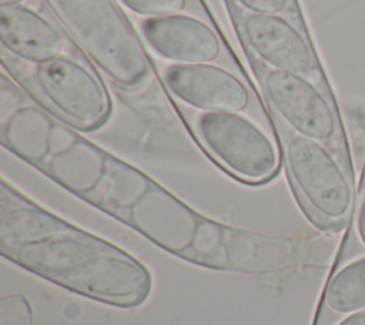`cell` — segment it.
Here are the masks:
<instances>
[{
    "instance_id": "9",
    "label": "cell",
    "mask_w": 365,
    "mask_h": 325,
    "mask_svg": "<svg viewBox=\"0 0 365 325\" xmlns=\"http://www.w3.org/2000/svg\"><path fill=\"white\" fill-rule=\"evenodd\" d=\"M140 30L150 48L173 64L212 63L221 54V43L214 29L191 14L147 17Z\"/></svg>"
},
{
    "instance_id": "7",
    "label": "cell",
    "mask_w": 365,
    "mask_h": 325,
    "mask_svg": "<svg viewBox=\"0 0 365 325\" xmlns=\"http://www.w3.org/2000/svg\"><path fill=\"white\" fill-rule=\"evenodd\" d=\"M264 90L274 111L295 134L321 143L335 138V111L322 91L304 74L271 68L264 77Z\"/></svg>"
},
{
    "instance_id": "1",
    "label": "cell",
    "mask_w": 365,
    "mask_h": 325,
    "mask_svg": "<svg viewBox=\"0 0 365 325\" xmlns=\"http://www.w3.org/2000/svg\"><path fill=\"white\" fill-rule=\"evenodd\" d=\"M0 254L68 291L115 306L141 305L153 287L148 268L130 252L38 207L6 181Z\"/></svg>"
},
{
    "instance_id": "5",
    "label": "cell",
    "mask_w": 365,
    "mask_h": 325,
    "mask_svg": "<svg viewBox=\"0 0 365 325\" xmlns=\"http://www.w3.org/2000/svg\"><path fill=\"white\" fill-rule=\"evenodd\" d=\"M285 162L299 197L319 222L334 225L346 218L352 185L325 143L294 133L285 143Z\"/></svg>"
},
{
    "instance_id": "10",
    "label": "cell",
    "mask_w": 365,
    "mask_h": 325,
    "mask_svg": "<svg viewBox=\"0 0 365 325\" xmlns=\"http://www.w3.org/2000/svg\"><path fill=\"white\" fill-rule=\"evenodd\" d=\"M244 34L254 53L274 70L304 74L314 67L307 38L279 14L250 13L244 20Z\"/></svg>"
},
{
    "instance_id": "18",
    "label": "cell",
    "mask_w": 365,
    "mask_h": 325,
    "mask_svg": "<svg viewBox=\"0 0 365 325\" xmlns=\"http://www.w3.org/2000/svg\"><path fill=\"white\" fill-rule=\"evenodd\" d=\"M24 0H0V7H10V6H20Z\"/></svg>"
},
{
    "instance_id": "15",
    "label": "cell",
    "mask_w": 365,
    "mask_h": 325,
    "mask_svg": "<svg viewBox=\"0 0 365 325\" xmlns=\"http://www.w3.org/2000/svg\"><path fill=\"white\" fill-rule=\"evenodd\" d=\"M244 9L255 14H281L289 4V0H237Z\"/></svg>"
},
{
    "instance_id": "12",
    "label": "cell",
    "mask_w": 365,
    "mask_h": 325,
    "mask_svg": "<svg viewBox=\"0 0 365 325\" xmlns=\"http://www.w3.org/2000/svg\"><path fill=\"white\" fill-rule=\"evenodd\" d=\"M322 304L335 315L365 309V257L348 262L329 278Z\"/></svg>"
},
{
    "instance_id": "13",
    "label": "cell",
    "mask_w": 365,
    "mask_h": 325,
    "mask_svg": "<svg viewBox=\"0 0 365 325\" xmlns=\"http://www.w3.org/2000/svg\"><path fill=\"white\" fill-rule=\"evenodd\" d=\"M130 11L145 16L158 17L181 13L185 9L187 0H120Z\"/></svg>"
},
{
    "instance_id": "6",
    "label": "cell",
    "mask_w": 365,
    "mask_h": 325,
    "mask_svg": "<svg viewBox=\"0 0 365 325\" xmlns=\"http://www.w3.org/2000/svg\"><path fill=\"white\" fill-rule=\"evenodd\" d=\"M34 80L58 115L80 130H94L110 117L113 105L106 86L68 56L37 64Z\"/></svg>"
},
{
    "instance_id": "4",
    "label": "cell",
    "mask_w": 365,
    "mask_h": 325,
    "mask_svg": "<svg viewBox=\"0 0 365 325\" xmlns=\"http://www.w3.org/2000/svg\"><path fill=\"white\" fill-rule=\"evenodd\" d=\"M194 133L204 150L231 175L248 182L269 181L281 154L272 135L241 111H200Z\"/></svg>"
},
{
    "instance_id": "11",
    "label": "cell",
    "mask_w": 365,
    "mask_h": 325,
    "mask_svg": "<svg viewBox=\"0 0 365 325\" xmlns=\"http://www.w3.org/2000/svg\"><path fill=\"white\" fill-rule=\"evenodd\" d=\"M0 38L11 54L36 64L61 56L66 44L51 21L24 4L0 7Z\"/></svg>"
},
{
    "instance_id": "14",
    "label": "cell",
    "mask_w": 365,
    "mask_h": 325,
    "mask_svg": "<svg viewBox=\"0 0 365 325\" xmlns=\"http://www.w3.org/2000/svg\"><path fill=\"white\" fill-rule=\"evenodd\" d=\"M0 325H31V308L23 295H11L1 301Z\"/></svg>"
},
{
    "instance_id": "16",
    "label": "cell",
    "mask_w": 365,
    "mask_h": 325,
    "mask_svg": "<svg viewBox=\"0 0 365 325\" xmlns=\"http://www.w3.org/2000/svg\"><path fill=\"white\" fill-rule=\"evenodd\" d=\"M322 325H365V309L346 314L335 322L322 324Z\"/></svg>"
},
{
    "instance_id": "17",
    "label": "cell",
    "mask_w": 365,
    "mask_h": 325,
    "mask_svg": "<svg viewBox=\"0 0 365 325\" xmlns=\"http://www.w3.org/2000/svg\"><path fill=\"white\" fill-rule=\"evenodd\" d=\"M356 228H358V234H359L361 242L365 247V198L362 200L361 207H359L358 220H356Z\"/></svg>"
},
{
    "instance_id": "8",
    "label": "cell",
    "mask_w": 365,
    "mask_h": 325,
    "mask_svg": "<svg viewBox=\"0 0 365 325\" xmlns=\"http://www.w3.org/2000/svg\"><path fill=\"white\" fill-rule=\"evenodd\" d=\"M164 83L182 104L198 111H241L251 104L248 87L230 70L214 63L171 64Z\"/></svg>"
},
{
    "instance_id": "2",
    "label": "cell",
    "mask_w": 365,
    "mask_h": 325,
    "mask_svg": "<svg viewBox=\"0 0 365 325\" xmlns=\"http://www.w3.org/2000/svg\"><path fill=\"white\" fill-rule=\"evenodd\" d=\"M47 170L76 192L91 185L106 187L101 192L90 194H98L97 204L157 247L192 264L261 274L282 269L294 261V248L288 241L201 217L160 188L141 184V175H135V184L117 187L63 162H48Z\"/></svg>"
},
{
    "instance_id": "3",
    "label": "cell",
    "mask_w": 365,
    "mask_h": 325,
    "mask_svg": "<svg viewBox=\"0 0 365 325\" xmlns=\"http://www.w3.org/2000/svg\"><path fill=\"white\" fill-rule=\"evenodd\" d=\"M71 38L120 87H140L150 63L113 0H46Z\"/></svg>"
}]
</instances>
